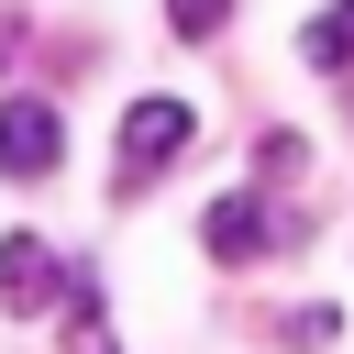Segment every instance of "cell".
Segmentation results:
<instances>
[{"label":"cell","instance_id":"obj_1","mask_svg":"<svg viewBox=\"0 0 354 354\" xmlns=\"http://www.w3.org/2000/svg\"><path fill=\"white\" fill-rule=\"evenodd\" d=\"M188 133H199V111H188V100H166V88H155V100H133V111H122V133H111V166H122V177H111V199H144V188L188 155Z\"/></svg>","mask_w":354,"mask_h":354},{"label":"cell","instance_id":"obj_2","mask_svg":"<svg viewBox=\"0 0 354 354\" xmlns=\"http://www.w3.org/2000/svg\"><path fill=\"white\" fill-rule=\"evenodd\" d=\"M199 243H210L221 266H254V254H288V243H310V210L232 188V199H210V210H199Z\"/></svg>","mask_w":354,"mask_h":354},{"label":"cell","instance_id":"obj_3","mask_svg":"<svg viewBox=\"0 0 354 354\" xmlns=\"http://www.w3.org/2000/svg\"><path fill=\"white\" fill-rule=\"evenodd\" d=\"M55 166H66V111L33 100V88H11V100H0V177H11V188H44Z\"/></svg>","mask_w":354,"mask_h":354},{"label":"cell","instance_id":"obj_4","mask_svg":"<svg viewBox=\"0 0 354 354\" xmlns=\"http://www.w3.org/2000/svg\"><path fill=\"white\" fill-rule=\"evenodd\" d=\"M66 299V254H44L33 232H0V310H44Z\"/></svg>","mask_w":354,"mask_h":354},{"label":"cell","instance_id":"obj_5","mask_svg":"<svg viewBox=\"0 0 354 354\" xmlns=\"http://www.w3.org/2000/svg\"><path fill=\"white\" fill-rule=\"evenodd\" d=\"M66 354H122L111 343V310H100V277L66 266Z\"/></svg>","mask_w":354,"mask_h":354},{"label":"cell","instance_id":"obj_6","mask_svg":"<svg viewBox=\"0 0 354 354\" xmlns=\"http://www.w3.org/2000/svg\"><path fill=\"white\" fill-rule=\"evenodd\" d=\"M299 55H310V66H354V0H332V11L299 33Z\"/></svg>","mask_w":354,"mask_h":354},{"label":"cell","instance_id":"obj_7","mask_svg":"<svg viewBox=\"0 0 354 354\" xmlns=\"http://www.w3.org/2000/svg\"><path fill=\"white\" fill-rule=\"evenodd\" d=\"M221 22H232V0H166V33L177 44H210Z\"/></svg>","mask_w":354,"mask_h":354},{"label":"cell","instance_id":"obj_8","mask_svg":"<svg viewBox=\"0 0 354 354\" xmlns=\"http://www.w3.org/2000/svg\"><path fill=\"white\" fill-rule=\"evenodd\" d=\"M277 332H288V343H332V332H343V321H332V310H321V299H310V310H288V321H277Z\"/></svg>","mask_w":354,"mask_h":354}]
</instances>
